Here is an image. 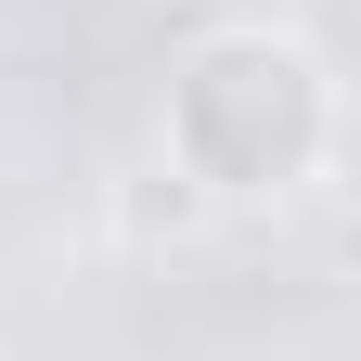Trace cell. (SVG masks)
<instances>
[{
	"label": "cell",
	"instance_id": "cell-1",
	"mask_svg": "<svg viewBox=\"0 0 361 361\" xmlns=\"http://www.w3.org/2000/svg\"><path fill=\"white\" fill-rule=\"evenodd\" d=\"M348 142V90L323 65L310 26H271V13H219L168 52L155 90V155L194 180L219 219H258V207H297L323 194V168Z\"/></svg>",
	"mask_w": 361,
	"mask_h": 361
},
{
	"label": "cell",
	"instance_id": "cell-2",
	"mask_svg": "<svg viewBox=\"0 0 361 361\" xmlns=\"http://www.w3.org/2000/svg\"><path fill=\"white\" fill-rule=\"evenodd\" d=\"M207 219H219V207H207V194H194V180H180L168 155H142V168H129V180H116V233H129V245H142V258H155V245L180 258V245H194V233H207Z\"/></svg>",
	"mask_w": 361,
	"mask_h": 361
}]
</instances>
